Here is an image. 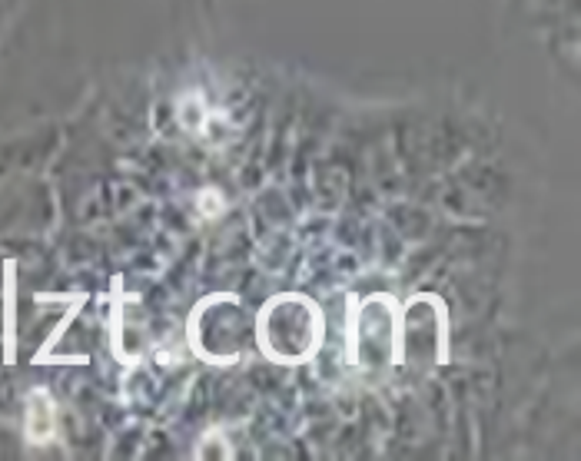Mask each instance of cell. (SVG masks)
Listing matches in <instances>:
<instances>
[{
  "instance_id": "obj_1",
  "label": "cell",
  "mask_w": 581,
  "mask_h": 461,
  "mask_svg": "<svg viewBox=\"0 0 581 461\" xmlns=\"http://www.w3.org/2000/svg\"><path fill=\"white\" fill-rule=\"evenodd\" d=\"M27 438L34 445H44L54 438V402L47 392H34L27 398Z\"/></svg>"
}]
</instances>
